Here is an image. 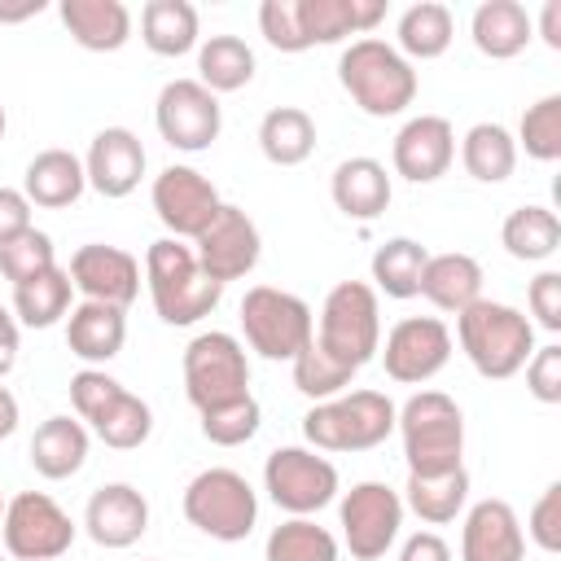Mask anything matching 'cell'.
<instances>
[{
  "mask_svg": "<svg viewBox=\"0 0 561 561\" xmlns=\"http://www.w3.org/2000/svg\"><path fill=\"white\" fill-rule=\"evenodd\" d=\"M535 31H539V39H543L548 48H561V0H548V4H543Z\"/></svg>",
  "mask_w": 561,
  "mask_h": 561,
  "instance_id": "db71d44e",
  "label": "cell"
},
{
  "mask_svg": "<svg viewBox=\"0 0 561 561\" xmlns=\"http://www.w3.org/2000/svg\"><path fill=\"white\" fill-rule=\"evenodd\" d=\"M83 188H88L83 158H75L70 149H39L26 162L22 193L39 210H66V206H75L83 197Z\"/></svg>",
  "mask_w": 561,
  "mask_h": 561,
  "instance_id": "83f0119b",
  "label": "cell"
},
{
  "mask_svg": "<svg viewBox=\"0 0 561 561\" xmlns=\"http://www.w3.org/2000/svg\"><path fill=\"white\" fill-rule=\"evenodd\" d=\"M26 228H35V224H31V202H26V193L0 184V245L13 241V237L26 232Z\"/></svg>",
  "mask_w": 561,
  "mask_h": 561,
  "instance_id": "f907efd6",
  "label": "cell"
},
{
  "mask_svg": "<svg viewBox=\"0 0 561 561\" xmlns=\"http://www.w3.org/2000/svg\"><path fill=\"white\" fill-rule=\"evenodd\" d=\"M430 250L412 237H390L373 250V263H368V276H373V289L386 294V298H416L421 289V267H425Z\"/></svg>",
  "mask_w": 561,
  "mask_h": 561,
  "instance_id": "74e56055",
  "label": "cell"
},
{
  "mask_svg": "<svg viewBox=\"0 0 561 561\" xmlns=\"http://www.w3.org/2000/svg\"><path fill=\"white\" fill-rule=\"evenodd\" d=\"M460 167L478 184H500L517 171V140L504 123H473L460 140Z\"/></svg>",
  "mask_w": 561,
  "mask_h": 561,
  "instance_id": "d590c367",
  "label": "cell"
},
{
  "mask_svg": "<svg viewBox=\"0 0 561 561\" xmlns=\"http://www.w3.org/2000/svg\"><path fill=\"white\" fill-rule=\"evenodd\" d=\"M386 377L399 386H425L434 381L451 359V329L438 316H403L386 342L377 346Z\"/></svg>",
  "mask_w": 561,
  "mask_h": 561,
  "instance_id": "5bb4252c",
  "label": "cell"
},
{
  "mask_svg": "<svg viewBox=\"0 0 561 561\" xmlns=\"http://www.w3.org/2000/svg\"><path fill=\"white\" fill-rule=\"evenodd\" d=\"M500 245L517 263H543V259H552L561 250V219H557V210L535 206V202L508 210V219L500 224Z\"/></svg>",
  "mask_w": 561,
  "mask_h": 561,
  "instance_id": "e575fe53",
  "label": "cell"
},
{
  "mask_svg": "<svg viewBox=\"0 0 561 561\" xmlns=\"http://www.w3.org/2000/svg\"><path fill=\"white\" fill-rule=\"evenodd\" d=\"M4 127H9V114H4V105H0V140H4Z\"/></svg>",
  "mask_w": 561,
  "mask_h": 561,
  "instance_id": "6f0895ef",
  "label": "cell"
},
{
  "mask_svg": "<svg viewBox=\"0 0 561 561\" xmlns=\"http://www.w3.org/2000/svg\"><path fill=\"white\" fill-rule=\"evenodd\" d=\"M0 561H4V548H0Z\"/></svg>",
  "mask_w": 561,
  "mask_h": 561,
  "instance_id": "91938a15",
  "label": "cell"
},
{
  "mask_svg": "<svg viewBox=\"0 0 561 561\" xmlns=\"http://www.w3.org/2000/svg\"><path fill=\"white\" fill-rule=\"evenodd\" d=\"M48 4L44 0H22V4H0V22H26V18H39Z\"/></svg>",
  "mask_w": 561,
  "mask_h": 561,
  "instance_id": "9f6ffc18",
  "label": "cell"
},
{
  "mask_svg": "<svg viewBox=\"0 0 561 561\" xmlns=\"http://www.w3.org/2000/svg\"><path fill=\"white\" fill-rule=\"evenodd\" d=\"M263 557L267 561H337L342 543L316 517H285L280 526H272V535L263 543Z\"/></svg>",
  "mask_w": 561,
  "mask_h": 561,
  "instance_id": "f35d334b",
  "label": "cell"
},
{
  "mask_svg": "<svg viewBox=\"0 0 561 561\" xmlns=\"http://www.w3.org/2000/svg\"><path fill=\"white\" fill-rule=\"evenodd\" d=\"M526 390L539 403H561V346H535V355L526 359Z\"/></svg>",
  "mask_w": 561,
  "mask_h": 561,
  "instance_id": "c3c4849f",
  "label": "cell"
},
{
  "mask_svg": "<svg viewBox=\"0 0 561 561\" xmlns=\"http://www.w3.org/2000/svg\"><path fill=\"white\" fill-rule=\"evenodd\" d=\"M456 39V18L447 4L438 0H416L399 13V26H394V48L408 57V61H434L451 48Z\"/></svg>",
  "mask_w": 561,
  "mask_h": 561,
  "instance_id": "f546056e",
  "label": "cell"
},
{
  "mask_svg": "<svg viewBox=\"0 0 561 561\" xmlns=\"http://www.w3.org/2000/svg\"><path fill=\"white\" fill-rule=\"evenodd\" d=\"M145 285H149L158 320L171 329H188L206 320L224 298V285L202 272V263L193 259V245L175 237H158L145 250Z\"/></svg>",
  "mask_w": 561,
  "mask_h": 561,
  "instance_id": "3957f363",
  "label": "cell"
},
{
  "mask_svg": "<svg viewBox=\"0 0 561 561\" xmlns=\"http://www.w3.org/2000/svg\"><path fill=\"white\" fill-rule=\"evenodd\" d=\"M184 394L197 412L245 399L250 394V359L241 337L224 333V329H206L184 346Z\"/></svg>",
  "mask_w": 561,
  "mask_h": 561,
  "instance_id": "9c48e42d",
  "label": "cell"
},
{
  "mask_svg": "<svg viewBox=\"0 0 561 561\" xmlns=\"http://www.w3.org/2000/svg\"><path fill=\"white\" fill-rule=\"evenodd\" d=\"M259 31L276 53H307V35L298 22V0H263L259 4Z\"/></svg>",
  "mask_w": 561,
  "mask_h": 561,
  "instance_id": "f6af8a7d",
  "label": "cell"
},
{
  "mask_svg": "<svg viewBox=\"0 0 561 561\" xmlns=\"http://www.w3.org/2000/svg\"><path fill=\"white\" fill-rule=\"evenodd\" d=\"M456 342L478 377L508 381L535 355V324L508 302L478 298L456 316Z\"/></svg>",
  "mask_w": 561,
  "mask_h": 561,
  "instance_id": "7a4b0ae2",
  "label": "cell"
},
{
  "mask_svg": "<svg viewBox=\"0 0 561 561\" xmlns=\"http://www.w3.org/2000/svg\"><path fill=\"white\" fill-rule=\"evenodd\" d=\"M259 149L272 167H302L316 153V118L302 105H276L259 123Z\"/></svg>",
  "mask_w": 561,
  "mask_h": 561,
  "instance_id": "4dcf8cb0",
  "label": "cell"
},
{
  "mask_svg": "<svg viewBox=\"0 0 561 561\" xmlns=\"http://www.w3.org/2000/svg\"><path fill=\"white\" fill-rule=\"evenodd\" d=\"M469 35H473V48L491 61H508V57H522L535 39V18L526 13V4L517 0H482L469 18Z\"/></svg>",
  "mask_w": 561,
  "mask_h": 561,
  "instance_id": "d4e9b609",
  "label": "cell"
},
{
  "mask_svg": "<svg viewBox=\"0 0 561 561\" xmlns=\"http://www.w3.org/2000/svg\"><path fill=\"white\" fill-rule=\"evenodd\" d=\"M57 18L88 53H118L131 39V9L123 0H61Z\"/></svg>",
  "mask_w": 561,
  "mask_h": 561,
  "instance_id": "cb8c5ba5",
  "label": "cell"
},
{
  "mask_svg": "<svg viewBox=\"0 0 561 561\" xmlns=\"http://www.w3.org/2000/svg\"><path fill=\"white\" fill-rule=\"evenodd\" d=\"M403 508L416 513L425 526H447V522H456V517L469 508V473H465V465L451 469V473H430V478L408 473Z\"/></svg>",
  "mask_w": 561,
  "mask_h": 561,
  "instance_id": "836d02e7",
  "label": "cell"
},
{
  "mask_svg": "<svg viewBox=\"0 0 561 561\" xmlns=\"http://www.w3.org/2000/svg\"><path fill=\"white\" fill-rule=\"evenodd\" d=\"M75 535H79L75 517L48 491H18L4 504L0 539H4V557L13 561H57L70 552Z\"/></svg>",
  "mask_w": 561,
  "mask_h": 561,
  "instance_id": "8fae6325",
  "label": "cell"
},
{
  "mask_svg": "<svg viewBox=\"0 0 561 561\" xmlns=\"http://www.w3.org/2000/svg\"><path fill=\"white\" fill-rule=\"evenodd\" d=\"M149 561H153V557H149Z\"/></svg>",
  "mask_w": 561,
  "mask_h": 561,
  "instance_id": "94428289",
  "label": "cell"
},
{
  "mask_svg": "<svg viewBox=\"0 0 561 561\" xmlns=\"http://www.w3.org/2000/svg\"><path fill=\"white\" fill-rule=\"evenodd\" d=\"M149 202H153V215L162 219L167 237H175V241H193L224 206L219 188L197 167H184V162H171L153 175Z\"/></svg>",
  "mask_w": 561,
  "mask_h": 561,
  "instance_id": "9a60e30c",
  "label": "cell"
},
{
  "mask_svg": "<svg viewBox=\"0 0 561 561\" xmlns=\"http://www.w3.org/2000/svg\"><path fill=\"white\" fill-rule=\"evenodd\" d=\"M83 530L96 548H131L149 530V500L131 482H105L88 495L83 508Z\"/></svg>",
  "mask_w": 561,
  "mask_h": 561,
  "instance_id": "44dd1931",
  "label": "cell"
},
{
  "mask_svg": "<svg viewBox=\"0 0 561 561\" xmlns=\"http://www.w3.org/2000/svg\"><path fill=\"white\" fill-rule=\"evenodd\" d=\"M254 70H259L254 48L241 35H206L197 44V83L210 88L215 96L241 92L254 79Z\"/></svg>",
  "mask_w": 561,
  "mask_h": 561,
  "instance_id": "d6a6232c",
  "label": "cell"
},
{
  "mask_svg": "<svg viewBox=\"0 0 561 561\" xmlns=\"http://www.w3.org/2000/svg\"><path fill=\"white\" fill-rule=\"evenodd\" d=\"M386 18V0H298V22L307 44H342L368 35Z\"/></svg>",
  "mask_w": 561,
  "mask_h": 561,
  "instance_id": "4316f807",
  "label": "cell"
},
{
  "mask_svg": "<svg viewBox=\"0 0 561 561\" xmlns=\"http://www.w3.org/2000/svg\"><path fill=\"white\" fill-rule=\"evenodd\" d=\"M394 412L381 390H342L307 408L302 438L311 451H373L394 434Z\"/></svg>",
  "mask_w": 561,
  "mask_h": 561,
  "instance_id": "5b68a950",
  "label": "cell"
},
{
  "mask_svg": "<svg viewBox=\"0 0 561 561\" xmlns=\"http://www.w3.org/2000/svg\"><path fill=\"white\" fill-rule=\"evenodd\" d=\"M289 373H294V390L311 403H324V399H337L342 390H351L355 381V368L337 364L333 355H324L316 342H307L294 359H289Z\"/></svg>",
  "mask_w": 561,
  "mask_h": 561,
  "instance_id": "60d3db41",
  "label": "cell"
},
{
  "mask_svg": "<svg viewBox=\"0 0 561 561\" xmlns=\"http://www.w3.org/2000/svg\"><path fill=\"white\" fill-rule=\"evenodd\" d=\"M329 193H333V206L355 219V224H373L386 206H390V171L386 162L359 153V158H342L333 167V180H329Z\"/></svg>",
  "mask_w": 561,
  "mask_h": 561,
  "instance_id": "7402d4cb",
  "label": "cell"
},
{
  "mask_svg": "<svg viewBox=\"0 0 561 561\" xmlns=\"http://www.w3.org/2000/svg\"><path fill=\"white\" fill-rule=\"evenodd\" d=\"M88 430L105 443V447H114V451H136L149 434H153V412H149V403L140 399V394H131L127 386L96 412V421H88Z\"/></svg>",
  "mask_w": 561,
  "mask_h": 561,
  "instance_id": "ab89813d",
  "label": "cell"
},
{
  "mask_svg": "<svg viewBox=\"0 0 561 561\" xmlns=\"http://www.w3.org/2000/svg\"><path fill=\"white\" fill-rule=\"evenodd\" d=\"M4 504H9V500H4V495H0V522H4Z\"/></svg>",
  "mask_w": 561,
  "mask_h": 561,
  "instance_id": "680465c9",
  "label": "cell"
},
{
  "mask_svg": "<svg viewBox=\"0 0 561 561\" xmlns=\"http://www.w3.org/2000/svg\"><path fill=\"white\" fill-rule=\"evenodd\" d=\"M153 123L171 149L202 153L219 140L224 110H219V96L210 88H202L197 79H171V83H162V92L153 101Z\"/></svg>",
  "mask_w": 561,
  "mask_h": 561,
  "instance_id": "4fadbf2b",
  "label": "cell"
},
{
  "mask_svg": "<svg viewBox=\"0 0 561 561\" xmlns=\"http://www.w3.org/2000/svg\"><path fill=\"white\" fill-rule=\"evenodd\" d=\"M48 267H57V250H53V237L39 232V228H26V232H18L13 241L0 245V276L13 289L35 280V276H44Z\"/></svg>",
  "mask_w": 561,
  "mask_h": 561,
  "instance_id": "ee69618b",
  "label": "cell"
},
{
  "mask_svg": "<svg viewBox=\"0 0 561 561\" xmlns=\"http://www.w3.org/2000/svg\"><path fill=\"white\" fill-rule=\"evenodd\" d=\"M241 333H245V346L263 359H294L311 337H316V316L311 307L289 294V289H276V285H250L241 294Z\"/></svg>",
  "mask_w": 561,
  "mask_h": 561,
  "instance_id": "52a82bcc",
  "label": "cell"
},
{
  "mask_svg": "<svg viewBox=\"0 0 561 561\" xmlns=\"http://www.w3.org/2000/svg\"><path fill=\"white\" fill-rule=\"evenodd\" d=\"M263 491L289 517H316L342 491L337 465L311 447H276L263 460Z\"/></svg>",
  "mask_w": 561,
  "mask_h": 561,
  "instance_id": "30bf717a",
  "label": "cell"
},
{
  "mask_svg": "<svg viewBox=\"0 0 561 561\" xmlns=\"http://www.w3.org/2000/svg\"><path fill=\"white\" fill-rule=\"evenodd\" d=\"M517 149H526V158L535 162H557L561 158V96L548 92L535 105H526L522 123H517Z\"/></svg>",
  "mask_w": 561,
  "mask_h": 561,
  "instance_id": "b9f144b4",
  "label": "cell"
},
{
  "mask_svg": "<svg viewBox=\"0 0 561 561\" xmlns=\"http://www.w3.org/2000/svg\"><path fill=\"white\" fill-rule=\"evenodd\" d=\"M399 561H451V548L434 530H416L399 543Z\"/></svg>",
  "mask_w": 561,
  "mask_h": 561,
  "instance_id": "816d5d0a",
  "label": "cell"
},
{
  "mask_svg": "<svg viewBox=\"0 0 561 561\" xmlns=\"http://www.w3.org/2000/svg\"><path fill=\"white\" fill-rule=\"evenodd\" d=\"M70 307H75L70 272L66 267H48L44 276H35V280L13 289V307L9 311L26 329H53V324H61L70 316Z\"/></svg>",
  "mask_w": 561,
  "mask_h": 561,
  "instance_id": "8d00e7d4",
  "label": "cell"
},
{
  "mask_svg": "<svg viewBox=\"0 0 561 561\" xmlns=\"http://www.w3.org/2000/svg\"><path fill=\"white\" fill-rule=\"evenodd\" d=\"M456 162V127L443 114H416L394 131L390 167L408 184H434Z\"/></svg>",
  "mask_w": 561,
  "mask_h": 561,
  "instance_id": "ac0fdd59",
  "label": "cell"
},
{
  "mask_svg": "<svg viewBox=\"0 0 561 561\" xmlns=\"http://www.w3.org/2000/svg\"><path fill=\"white\" fill-rule=\"evenodd\" d=\"M394 430L403 438L408 473L430 478V473H451L465 465V412L451 394L416 390L394 412Z\"/></svg>",
  "mask_w": 561,
  "mask_h": 561,
  "instance_id": "277c9868",
  "label": "cell"
},
{
  "mask_svg": "<svg viewBox=\"0 0 561 561\" xmlns=\"http://www.w3.org/2000/svg\"><path fill=\"white\" fill-rule=\"evenodd\" d=\"M88 425L70 416H48L31 434V469L48 482H66L83 469L88 460Z\"/></svg>",
  "mask_w": 561,
  "mask_h": 561,
  "instance_id": "f1b7e54d",
  "label": "cell"
},
{
  "mask_svg": "<svg viewBox=\"0 0 561 561\" xmlns=\"http://www.w3.org/2000/svg\"><path fill=\"white\" fill-rule=\"evenodd\" d=\"M70 285L75 294H83L88 302H110V307H131L140 298V263L136 254L105 245V241H88L70 254Z\"/></svg>",
  "mask_w": 561,
  "mask_h": 561,
  "instance_id": "e0dca14e",
  "label": "cell"
},
{
  "mask_svg": "<svg viewBox=\"0 0 561 561\" xmlns=\"http://www.w3.org/2000/svg\"><path fill=\"white\" fill-rule=\"evenodd\" d=\"M197 416H202V438L215 443V447H241V443H250V438L259 434V425H263V408H259L254 394L232 399V403H219V408H206V412H197Z\"/></svg>",
  "mask_w": 561,
  "mask_h": 561,
  "instance_id": "7bdbcfd3",
  "label": "cell"
},
{
  "mask_svg": "<svg viewBox=\"0 0 561 561\" xmlns=\"http://www.w3.org/2000/svg\"><path fill=\"white\" fill-rule=\"evenodd\" d=\"M324 355H333L346 368H364L368 359H377L381 346V302L377 289L368 280H337L324 302H320V320H316V337H311Z\"/></svg>",
  "mask_w": 561,
  "mask_h": 561,
  "instance_id": "8992f818",
  "label": "cell"
},
{
  "mask_svg": "<svg viewBox=\"0 0 561 561\" xmlns=\"http://www.w3.org/2000/svg\"><path fill=\"white\" fill-rule=\"evenodd\" d=\"M259 254H263L259 224L241 206H232V202H224L219 215L193 237V259L219 285H232V280L250 276L259 267Z\"/></svg>",
  "mask_w": 561,
  "mask_h": 561,
  "instance_id": "2e32d148",
  "label": "cell"
},
{
  "mask_svg": "<svg viewBox=\"0 0 561 561\" xmlns=\"http://www.w3.org/2000/svg\"><path fill=\"white\" fill-rule=\"evenodd\" d=\"M425 302H434L438 311L447 316H460L469 302L482 298V263L465 250H443V254H430L425 267H421V289H416Z\"/></svg>",
  "mask_w": 561,
  "mask_h": 561,
  "instance_id": "484cf974",
  "label": "cell"
},
{
  "mask_svg": "<svg viewBox=\"0 0 561 561\" xmlns=\"http://www.w3.org/2000/svg\"><path fill=\"white\" fill-rule=\"evenodd\" d=\"M127 342V316L123 307H110V302H75L70 316H66V346L75 359H83L88 368H101L110 364Z\"/></svg>",
  "mask_w": 561,
  "mask_h": 561,
  "instance_id": "603a6c76",
  "label": "cell"
},
{
  "mask_svg": "<svg viewBox=\"0 0 561 561\" xmlns=\"http://www.w3.org/2000/svg\"><path fill=\"white\" fill-rule=\"evenodd\" d=\"M522 535H530L539 552H561V482L543 486V495L535 500Z\"/></svg>",
  "mask_w": 561,
  "mask_h": 561,
  "instance_id": "7dc6e473",
  "label": "cell"
},
{
  "mask_svg": "<svg viewBox=\"0 0 561 561\" xmlns=\"http://www.w3.org/2000/svg\"><path fill=\"white\" fill-rule=\"evenodd\" d=\"M123 390V381H114L105 368H79L70 377V403L79 412V421H96V412Z\"/></svg>",
  "mask_w": 561,
  "mask_h": 561,
  "instance_id": "bcb514c9",
  "label": "cell"
},
{
  "mask_svg": "<svg viewBox=\"0 0 561 561\" xmlns=\"http://www.w3.org/2000/svg\"><path fill=\"white\" fill-rule=\"evenodd\" d=\"M337 83L342 92L368 114V118H394L403 114L412 101H416V70L412 61L377 39V35H364V39H351L337 57Z\"/></svg>",
  "mask_w": 561,
  "mask_h": 561,
  "instance_id": "6da1fadb",
  "label": "cell"
},
{
  "mask_svg": "<svg viewBox=\"0 0 561 561\" xmlns=\"http://www.w3.org/2000/svg\"><path fill=\"white\" fill-rule=\"evenodd\" d=\"M18 421H22L18 399H13V390H9V386H0V438H9V434L18 430Z\"/></svg>",
  "mask_w": 561,
  "mask_h": 561,
  "instance_id": "11a10c76",
  "label": "cell"
},
{
  "mask_svg": "<svg viewBox=\"0 0 561 561\" xmlns=\"http://www.w3.org/2000/svg\"><path fill=\"white\" fill-rule=\"evenodd\" d=\"M460 561H526V535L508 500H478L460 513Z\"/></svg>",
  "mask_w": 561,
  "mask_h": 561,
  "instance_id": "d6986e66",
  "label": "cell"
},
{
  "mask_svg": "<svg viewBox=\"0 0 561 561\" xmlns=\"http://www.w3.org/2000/svg\"><path fill=\"white\" fill-rule=\"evenodd\" d=\"M184 517L219 543H241L259 526V495L245 482V473L215 465L184 486Z\"/></svg>",
  "mask_w": 561,
  "mask_h": 561,
  "instance_id": "ba28073f",
  "label": "cell"
},
{
  "mask_svg": "<svg viewBox=\"0 0 561 561\" xmlns=\"http://www.w3.org/2000/svg\"><path fill=\"white\" fill-rule=\"evenodd\" d=\"M403 495L386 482H355L342 500H337V526H342V543L355 561H381L399 530H403Z\"/></svg>",
  "mask_w": 561,
  "mask_h": 561,
  "instance_id": "7c38bea8",
  "label": "cell"
},
{
  "mask_svg": "<svg viewBox=\"0 0 561 561\" xmlns=\"http://www.w3.org/2000/svg\"><path fill=\"white\" fill-rule=\"evenodd\" d=\"M526 307L539 329L561 333V272H539L526 289Z\"/></svg>",
  "mask_w": 561,
  "mask_h": 561,
  "instance_id": "681fc988",
  "label": "cell"
},
{
  "mask_svg": "<svg viewBox=\"0 0 561 561\" xmlns=\"http://www.w3.org/2000/svg\"><path fill=\"white\" fill-rule=\"evenodd\" d=\"M18 346H22V324H18V316L0 302V377L13 373V364H18Z\"/></svg>",
  "mask_w": 561,
  "mask_h": 561,
  "instance_id": "f5cc1de1",
  "label": "cell"
},
{
  "mask_svg": "<svg viewBox=\"0 0 561 561\" xmlns=\"http://www.w3.org/2000/svg\"><path fill=\"white\" fill-rule=\"evenodd\" d=\"M145 145L131 127H101L88 145V158H83V175H88V188L118 202L127 193H136L140 175H145Z\"/></svg>",
  "mask_w": 561,
  "mask_h": 561,
  "instance_id": "ffe728a7",
  "label": "cell"
},
{
  "mask_svg": "<svg viewBox=\"0 0 561 561\" xmlns=\"http://www.w3.org/2000/svg\"><path fill=\"white\" fill-rule=\"evenodd\" d=\"M140 39L158 57H184L202 44L197 9L188 0H149L140 9Z\"/></svg>",
  "mask_w": 561,
  "mask_h": 561,
  "instance_id": "1f68e13d",
  "label": "cell"
}]
</instances>
